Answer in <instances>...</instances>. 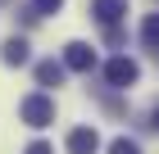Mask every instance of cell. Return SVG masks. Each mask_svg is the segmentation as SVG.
<instances>
[{"mask_svg": "<svg viewBox=\"0 0 159 154\" xmlns=\"http://www.w3.org/2000/svg\"><path fill=\"white\" fill-rule=\"evenodd\" d=\"M18 118H23L27 127H50V122H55V100H50L46 91L23 95V104H18Z\"/></svg>", "mask_w": 159, "mask_h": 154, "instance_id": "cell-1", "label": "cell"}, {"mask_svg": "<svg viewBox=\"0 0 159 154\" xmlns=\"http://www.w3.org/2000/svg\"><path fill=\"white\" fill-rule=\"evenodd\" d=\"M136 77H141V68H136V59H127V55H118V59L105 64V82L114 86V91H127V86H136Z\"/></svg>", "mask_w": 159, "mask_h": 154, "instance_id": "cell-2", "label": "cell"}, {"mask_svg": "<svg viewBox=\"0 0 159 154\" xmlns=\"http://www.w3.org/2000/svg\"><path fill=\"white\" fill-rule=\"evenodd\" d=\"M64 68L91 73V68H96V50L86 46V41H68V46H64Z\"/></svg>", "mask_w": 159, "mask_h": 154, "instance_id": "cell-3", "label": "cell"}, {"mask_svg": "<svg viewBox=\"0 0 159 154\" xmlns=\"http://www.w3.org/2000/svg\"><path fill=\"white\" fill-rule=\"evenodd\" d=\"M123 14H127V0H91V18L105 27H118Z\"/></svg>", "mask_w": 159, "mask_h": 154, "instance_id": "cell-4", "label": "cell"}, {"mask_svg": "<svg viewBox=\"0 0 159 154\" xmlns=\"http://www.w3.org/2000/svg\"><path fill=\"white\" fill-rule=\"evenodd\" d=\"M96 150H100L96 127H73L68 131V154H96Z\"/></svg>", "mask_w": 159, "mask_h": 154, "instance_id": "cell-5", "label": "cell"}, {"mask_svg": "<svg viewBox=\"0 0 159 154\" xmlns=\"http://www.w3.org/2000/svg\"><path fill=\"white\" fill-rule=\"evenodd\" d=\"M0 64H9V68L27 64V41H23V36H9V41L0 46Z\"/></svg>", "mask_w": 159, "mask_h": 154, "instance_id": "cell-6", "label": "cell"}, {"mask_svg": "<svg viewBox=\"0 0 159 154\" xmlns=\"http://www.w3.org/2000/svg\"><path fill=\"white\" fill-rule=\"evenodd\" d=\"M64 73H68L64 64H55V59H41V64H37V86H59V82H64Z\"/></svg>", "mask_w": 159, "mask_h": 154, "instance_id": "cell-7", "label": "cell"}, {"mask_svg": "<svg viewBox=\"0 0 159 154\" xmlns=\"http://www.w3.org/2000/svg\"><path fill=\"white\" fill-rule=\"evenodd\" d=\"M141 41L150 50H159V14H146V23H141Z\"/></svg>", "mask_w": 159, "mask_h": 154, "instance_id": "cell-8", "label": "cell"}, {"mask_svg": "<svg viewBox=\"0 0 159 154\" xmlns=\"http://www.w3.org/2000/svg\"><path fill=\"white\" fill-rule=\"evenodd\" d=\"M109 154H141V145H136L132 136H118V141L109 145Z\"/></svg>", "mask_w": 159, "mask_h": 154, "instance_id": "cell-9", "label": "cell"}, {"mask_svg": "<svg viewBox=\"0 0 159 154\" xmlns=\"http://www.w3.org/2000/svg\"><path fill=\"white\" fill-rule=\"evenodd\" d=\"M55 9H64V0H32V14H55Z\"/></svg>", "mask_w": 159, "mask_h": 154, "instance_id": "cell-10", "label": "cell"}, {"mask_svg": "<svg viewBox=\"0 0 159 154\" xmlns=\"http://www.w3.org/2000/svg\"><path fill=\"white\" fill-rule=\"evenodd\" d=\"M23 154H55V150H50V145H46V141H32V145H27V150H23Z\"/></svg>", "mask_w": 159, "mask_h": 154, "instance_id": "cell-11", "label": "cell"}, {"mask_svg": "<svg viewBox=\"0 0 159 154\" xmlns=\"http://www.w3.org/2000/svg\"><path fill=\"white\" fill-rule=\"evenodd\" d=\"M150 127H155V131H159V104H155V113H150Z\"/></svg>", "mask_w": 159, "mask_h": 154, "instance_id": "cell-12", "label": "cell"}]
</instances>
